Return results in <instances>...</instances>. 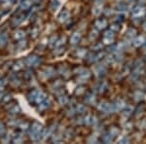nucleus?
Returning <instances> with one entry per match:
<instances>
[{
	"instance_id": "bb28decb",
	"label": "nucleus",
	"mask_w": 146,
	"mask_h": 144,
	"mask_svg": "<svg viewBox=\"0 0 146 144\" xmlns=\"http://www.w3.org/2000/svg\"><path fill=\"white\" fill-rule=\"evenodd\" d=\"M116 8L118 9L119 11H125L127 9V6L125 5L124 3H120V4H118V5L116 6Z\"/></svg>"
},
{
	"instance_id": "f03ea898",
	"label": "nucleus",
	"mask_w": 146,
	"mask_h": 144,
	"mask_svg": "<svg viewBox=\"0 0 146 144\" xmlns=\"http://www.w3.org/2000/svg\"><path fill=\"white\" fill-rule=\"evenodd\" d=\"M98 108L105 113H111L112 111H114V107H113V105L109 104V103H106V102H101L100 104L98 105Z\"/></svg>"
},
{
	"instance_id": "412c9836",
	"label": "nucleus",
	"mask_w": 146,
	"mask_h": 144,
	"mask_svg": "<svg viewBox=\"0 0 146 144\" xmlns=\"http://www.w3.org/2000/svg\"><path fill=\"white\" fill-rule=\"evenodd\" d=\"M143 43H144L143 37H138L137 39H135V41H133V45H135V46H140V45H142Z\"/></svg>"
},
{
	"instance_id": "1a4fd4ad",
	"label": "nucleus",
	"mask_w": 146,
	"mask_h": 144,
	"mask_svg": "<svg viewBox=\"0 0 146 144\" xmlns=\"http://www.w3.org/2000/svg\"><path fill=\"white\" fill-rule=\"evenodd\" d=\"M80 39H81V34H80L79 32H74V33L72 34L71 38H70V42H71V44L75 45L80 41Z\"/></svg>"
},
{
	"instance_id": "4be33fe9",
	"label": "nucleus",
	"mask_w": 146,
	"mask_h": 144,
	"mask_svg": "<svg viewBox=\"0 0 146 144\" xmlns=\"http://www.w3.org/2000/svg\"><path fill=\"white\" fill-rule=\"evenodd\" d=\"M113 107H114V110H115V109L120 110V109H121V108L125 107V104H124V102H123V101H117V102H116V104H115V105H113Z\"/></svg>"
},
{
	"instance_id": "dca6fc26",
	"label": "nucleus",
	"mask_w": 146,
	"mask_h": 144,
	"mask_svg": "<svg viewBox=\"0 0 146 144\" xmlns=\"http://www.w3.org/2000/svg\"><path fill=\"white\" fill-rule=\"evenodd\" d=\"M7 40H8V37H7L6 33L0 34V46H4L7 43Z\"/></svg>"
},
{
	"instance_id": "5701e85b",
	"label": "nucleus",
	"mask_w": 146,
	"mask_h": 144,
	"mask_svg": "<svg viewBox=\"0 0 146 144\" xmlns=\"http://www.w3.org/2000/svg\"><path fill=\"white\" fill-rule=\"evenodd\" d=\"M9 111H10V113H13V114H17V113H19L21 111V108L19 107L18 105H14L13 108H11Z\"/></svg>"
},
{
	"instance_id": "c85d7f7f",
	"label": "nucleus",
	"mask_w": 146,
	"mask_h": 144,
	"mask_svg": "<svg viewBox=\"0 0 146 144\" xmlns=\"http://www.w3.org/2000/svg\"><path fill=\"white\" fill-rule=\"evenodd\" d=\"M85 54H86V51H85L84 49H80V50L77 51V55L79 56H84Z\"/></svg>"
},
{
	"instance_id": "cd10ccee",
	"label": "nucleus",
	"mask_w": 146,
	"mask_h": 144,
	"mask_svg": "<svg viewBox=\"0 0 146 144\" xmlns=\"http://www.w3.org/2000/svg\"><path fill=\"white\" fill-rule=\"evenodd\" d=\"M109 133H111L112 136H115L116 134L119 133V131H118V129H116V127H111V129H110Z\"/></svg>"
},
{
	"instance_id": "b1692460",
	"label": "nucleus",
	"mask_w": 146,
	"mask_h": 144,
	"mask_svg": "<svg viewBox=\"0 0 146 144\" xmlns=\"http://www.w3.org/2000/svg\"><path fill=\"white\" fill-rule=\"evenodd\" d=\"M51 7H52V9H53V10H56V9L60 7V2H58V0H54V1L52 2Z\"/></svg>"
},
{
	"instance_id": "39448f33",
	"label": "nucleus",
	"mask_w": 146,
	"mask_h": 144,
	"mask_svg": "<svg viewBox=\"0 0 146 144\" xmlns=\"http://www.w3.org/2000/svg\"><path fill=\"white\" fill-rule=\"evenodd\" d=\"M68 18H69V12L67 10H62L60 13V15H58V22H60V23H64L68 20Z\"/></svg>"
},
{
	"instance_id": "9b49d317",
	"label": "nucleus",
	"mask_w": 146,
	"mask_h": 144,
	"mask_svg": "<svg viewBox=\"0 0 146 144\" xmlns=\"http://www.w3.org/2000/svg\"><path fill=\"white\" fill-rule=\"evenodd\" d=\"M51 106V102L50 100H44L42 102L39 103V107L38 109L40 110H46L47 108H49Z\"/></svg>"
},
{
	"instance_id": "a211bd4d",
	"label": "nucleus",
	"mask_w": 146,
	"mask_h": 144,
	"mask_svg": "<svg viewBox=\"0 0 146 144\" xmlns=\"http://www.w3.org/2000/svg\"><path fill=\"white\" fill-rule=\"evenodd\" d=\"M85 123L88 125H91V124H95L96 123V118L93 117V116H87L85 118Z\"/></svg>"
},
{
	"instance_id": "473e14b6",
	"label": "nucleus",
	"mask_w": 146,
	"mask_h": 144,
	"mask_svg": "<svg viewBox=\"0 0 146 144\" xmlns=\"http://www.w3.org/2000/svg\"><path fill=\"white\" fill-rule=\"evenodd\" d=\"M3 131H4V126L2 123H0V134L3 133Z\"/></svg>"
},
{
	"instance_id": "2eb2a0df",
	"label": "nucleus",
	"mask_w": 146,
	"mask_h": 144,
	"mask_svg": "<svg viewBox=\"0 0 146 144\" xmlns=\"http://www.w3.org/2000/svg\"><path fill=\"white\" fill-rule=\"evenodd\" d=\"M14 70H16V71H18V70H21L23 68V60H19L17 62L15 63V65H14Z\"/></svg>"
},
{
	"instance_id": "f704fd0d",
	"label": "nucleus",
	"mask_w": 146,
	"mask_h": 144,
	"mask_svg": "<svg viewBox=\"0 0 146 144\" xmlns=\"http://www.w3.org/2000/svg\"><path fill=\"white\" fill-rule=\"evenodd\" d=\"M144 27H145V29H146V23H145V25H144Z\"/></svg>"
},
{
	"instance_id": "6e6552de",
	"label": "nucleus",
	"mask_w": 146,
	"mask_h": 144,
	"mask_svg": "<svg viewBox=\"0 0 146 144\" xmlns=\"http://www.w3.org/2000/svg\"><path fill=\"white\" fill-rule=\"evenodd\" d=\"M46 94L45 93H43V92H41V91H39L38 92V94H37V96H36V98H35V100H34V102H36V103H39L40 102H42L44 100H46Z\"/></svg>"
},
{
	"instance_id": "f3484780",
	"label": "nucleus",
	"mask_w": 146,
	"mask_h": 144,
	"mask_svg": "<svg viewBox=\"0 0 146 144\" xmlns=\"http://www.w3.org/2000/svg\"><path fill=\"white\" fill-rule=\"evenodd\" d=\"M96 74H98V76H101V75H103L105 72H106V69H105L104 66H98V68H96Z\"/></svg>"
},
{
	"instance_id": "ddd939ff",
	"label": "nucleus",
	"mask_w": 146,
	"mask_h": 144,
	"mask_svg": "<svg viewBox=\"0 0 146 144\" xmlns=\"http://www.w3.org/2000/svg\"><path fill=\"white\" fill-rule=\"evenodd\" d=\"M25 32L23 31V30H17L14 34V38L15 39H18V40H21L23 38H25Z\"/></svg>"
},
{
	"instance_id": "c756f323",
	"label": "nucleus",
	"mask_w": 146,
	"mask_h": 144,
	"mask_svg": "<svg viewBox=\"0 0 146 144\" xmlns=\"http://www.w3.org/2000/svg\"><path fill=\"white\" fill-rule=\"evenodd\" d=\"M28 127H29L28 123H22V124H20V127H22L23 129H27Z\"/></svg>"
},
{
	"instance_id": "20e7f679",
	"label": "nucleus",
	"mask_w": 146,
	"mask_h": 144,
	"mask_svg": "<svg viewBox=\"0 0 146 144\" xmlns=\"http://www.w3.org/2000/svg\"><path fill=\"white\" fill-rule=\"evenodd\" d=\"M114 40V34L112 31H106L103 36V42L105 44H111Z\"/></svg>"
},
{
	"instance_id": "2f4dec72",
	"label": "nucleus",
	"mask_w": 146,
	"mask_h": 144,
	"mask_svg": "<svg viewBox=\"0 0 146 144\" xmlns=\"http://www.w3.org/2000/svg\"><path fill=\"white\" fill-rule=\"evenodd\" d=\"M79 89H80V90H78V89L76 90V94H81L84 92V88H79Z\"/></svg>"
},
{
	"instance_id": "4468645a",
	"label": "nucleus",
	"mask_w": 146,
	"mask_h": 144,
	"mask_svg": "<svg viewBox=\"0 0 146 144\" xmlns=\"http://www.w3.org/2000/svg\"><path fill=\"white\" fill-rule=\"evenodd\" d=\"M38 92H39L38 90H33V91H32L31 93L29 94V96H28V100H29V101H31V102H34L35 98H36Z\"/></svg>"
},
{
	"instance_id": "393cba45",
	"label": "nucleus",
	"mask_w": 146,
	"mask_h": 144,
	"mask_svg": "<svg viewBox=\"0 0 146 144\" xmlns=\"http://www.w3.org/2000/svg\"><path fill=\"white\" fill-rule=\"evenodd\" d=\"M58 101H60V104H66L67 98L65 96H60V98H58Z\"/></svg>"
},
{
	"instance_id": "6ab92c4d",
	"label": "nucleus",
	"mask_w": 146,
	"mask_h": 144,
	"mask_svg": "<svg viewBox=\"0 0 146 144\" xmlns=\"http://www.w3.org/2000/svg\"><path fill=\"white\" fill-rule=\"evenodd\" d=\"M112 137H113V136L111 135V133H106V134H104V135H103L102 139H103V141H104V142L109 143V142H111V141H112Z\"/></svg>"
},
{
	"instance_id": "0eeeda50",
	"label": "nucleus",
	"mask_w": 146,
	"mask_h": 144,
	"mask_svg": "<svg viewBox=\"0 0 146 144\" xmlns=\"http://www.w3.org/2000/svg\"><path fill=\"white\" fill-rule=\"evenodd\" d=\"M143 14H144V9H143L142 7H136L133 11V16L135 18H139Z\"/></svg>"
},
{
	"instance_id": "7ed1b4c3",
	"label": "nucleus",
	"mask_w": 146,
	"mask_h": 144,
	"mask_svg": "<svg viewBox=\"0 0 146 144\" xmlns=\"http://www.w3.org/2000/svg\"><path fill=\"white\" fill-rule=\"evenodd\" d=\"M25 62H27V64L28 66H35V65H37L40 62V60L38 56H29L27 58Z\"/></svg>"
},
{
	"instance_id": "f257e3e1",
	"label": "nucleus",
	"mask_w": 146,
	"mask_h": 144,
	"mask_svg": "<svg viewBox=\"0 0 146 144\" xmlns=\"http://www.w3.org/2000/svg\"><path fill=\"white\" fill-rule=\"evenodd\" d=\"M43 126H42L40 123L38 122H34L31 126V131H30V138L34 141H38L40 140V138L43 135Z\"/></svg>"
},
{
	"instance_id": "9d476101",
	"label": "nucleus",
	"mask_w": 146,
	"mask_h": 144,
	"mask_svg": "<svg viewBox=\"0 0 146 144\" xmlns=\"http://www.w3.org/2000/svg\"><path fill=\"white\" fill-rule=\"evenodd\" d=\"M32 3H33L32 0H23L21 3V8L23 9V10H27V9H29L32 6Z\"/></svg>"
},
{
	"instance_id": "aec40b11",
	"label": "nucleus",
	"mask_w": 146,
	"mask_h": 144,
	"mask_svg": "<svg viewBox=\"0 0 146 144\" xmlns=\"http://www.w3.org/2000/svg\"><path fill=\"white\" fill-rule=\"evenodd\" d=\"M101 10H102V7H101V5H96L94 7L93 9V13L95 14V15H100V14L101 13Z\"/></svg>"
},
{
	"instance_id": "7c9ffc66",
	"label": "nucleus",
	"mask_w": 146,
	"mask_h": 144,
	"mask_svg": "<svg viewBox=\"0 0 146 144\" xmlns=\"http://www.w3.org/2000/svg\"><path fill=\"white\" fill-rule=\"evenodd\" d=\"M25 45H27V42H25V41H22V42H20V43L18 44V47L20 49H23L25 47Z\"/></svg>"
},
{
	"instance_id": "f8f14e48",
	"label": "nucleus",
	"mask_w": 146,
	"mask_h": 144,
	"mask_svg": "<svg viewBox=\"0 0 146 144\" xmlns=\"http://www.w3.org/2000/svg\"><path fill=\"white\" fill-rule=\"evenodd\" d=\"M25 14H20V15H18L17 17L14 19L13 25H19V23H21L23 20H25Z\"/></svg>"
},
{
	"instance_id": "423d86ee",
	"label": "nucleus",
	"mask_w": 146,
	"mask_h": 144,
	"mask_svg": "<svg viewBox=\"0 0 146 144\" xmlns=\"http://www.w3.org/2000/svg\"><path fill=\"white\" fill-rule=\"evenodd\" d=\"M95 25L98 29H104L107 25V21L104 19H100V20H96L95 23Z\"/></svg>"
},
{
	"instance_id": "a878e982",
	"label": "nucleus",
	"mask_w": 146,
	"mask_h": 144,
	"mask_svg": "<svg viewBox=\"0 0 146 144\" xmlns=\"http://www.w3.org/2000/svg\"><path fill=\"white\" fill-rule=\"evenodd\" d=\"M85 109H86V107H85L83 104H78V105H77V107H76V111H77V112H79V113L84 112Z\"/></svg>"
},
{
	"instance_id": "c9c22d12",
	"label": "nucleus",
	"mask_w": 146,
	"mask_h": 144,
	"mask_svg": "<svg viewBox=\"0 0 146 144\" xmlns=\"http://www.w3.org/2000/svg\"><path fill=\"white\" fill-rule=\"evenodd\" d=\"M0 16H1V13H0Z\"/></svg>"
},
{
	"instance_id": "72a5a7b5",
	"label": "nucleus",
	"mask_w": 146,
	"mask_h": 144,
	"mask_svg": "<svg viewBox=\"0 0 146 144\" xmlns=\"http://www.w3.org/2000/svg\"><path fill=\"white\" fill-rule=\"evenodd\" d=\"M33 2H37V1H39V0H32Z\"/></svg>"
}]
</instances>
